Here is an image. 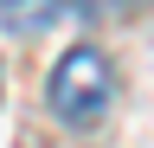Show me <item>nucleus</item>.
<instances>
[{
	"label": "nucleus",
	"instance_id": "1",
	"mask_svg": "<svg viewBox=\"0 0 154 148\" xmlns=\"http://www.w3.org/2000/svg\"><path fill=\"white\" fill-rule=\"evenodd\" d=\"M109 97H116V71H109V58L96 45H71L64 58L51 65V77H45L51 116L71 122V129H96L103 109H109Z\"/></svg>",
	"mask_w": 154,
	"mask_h": 148
}]
</instances>
